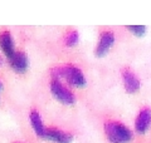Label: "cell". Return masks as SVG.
<instances>
[{
    "mask_svg": "<svg viewBox=\"0 0 151 143\" xmlns=\"http://www.w3.org/2000/svg\"><path fill=\"white\" fill-rule=\"evenodd\" d=\"M52 79H58L64 78L67 83L73 85L76 88H83L86 85V77H84L83 72L78 68L77 65L73 64H64L58 65L50 69Z\"/></svg>",
    "mask_w": 151,
    "mask_h": 143,
    "instance_id": "cell-1",
    "label": "cell"
},
{
    "mask_svg": "<svg viewBox=\"0 0 151 143\" xmlns=\"http://www.w3.org/2000/svg\"><path fill=\"white\" fill-rule=\"evenodd\" d=\"M105 133L111 143H129L132 139L131 129L117 121H107L105 123Z\"/></svg>",
    "mask_w": 151,
    "mask_h": 143,
    "instance_id": "cell-2",
    "label": "cell"
},
{
    "mask_svg": "<svg viewBox=\"0 0 151 143\" xmlns=\"http://www.w3.org/2000/svg\"><path fill=\"white\" fill-rule=\"evenodd\" d=\"M50 92L54 95L55 99H58L60 103L65 106H72L76 102V97L68 87L60 82L58 79H52L50 80Z\"/></svg>",
    "mask_w": 151,
    "mask_h": 143,
    "instance_id": "cell-3",
    "label": "cell"
},
{
    "mask_svg": "<svg viewBox=\"0 0 151 143\" xmlns=\"http://www.w3.org/2000/svg\"><path fill=\"white\" fill-rule=\"evenodd\" d=\"M9 60V64H10L12 69L17 73L22 74V73H25L28 70V66H29V59H28V55L25 51H22V50H17L14 51V54L8 58Z\"/></svg>",
    "mask_w": 151,
    "mask_h": 143,
    "instance_id": "cell-4",
    "label": "cell"
},
{
    "mask_svg": "<svg viewBox=\"0 0 151 143\" xmlns=\"http://www.w3.org/2000/svg\"><path fill=\"white\" fill-rule=\"evenodd\" d=\"M115 43V34L111 30H105L101 33L100 35V40L94 50V54L97 56H103L108 53V50L111 49V46Z\"/></svg>",
    "mask_w": 151,
    "mask_h": 143,
    "instance_id": "cell-5",
    "label": "cell"
},
{
    "mask_svg": "<svg viewBox=\"0 0 151 143\" xmlns=\"http://www.w3.org/2000/svg\"><path fill=\"white\" fill-rule=\"evenodd\" d=\"M122 74V80H124V85H125V89L127 93H136L137 90L140 89V79L137 78L134 72H132L130 68H124L121 72Z\"/></svg>",
    "mask_w": 151,
    "mask_h": 143,
    "instance_id": "cell-6",
    "label": "cell"
},
{
    "mask_svg": "<svg viewBox=\"0 0 151 143\" xmlns=\"http://www.w3.org/2000/svg\"><path fill=\"white\" fill-rule=\"evenodd\" d=\"M44 138L54 143H72L73 141V136L70 133L60 131L57 127H47Z\"/></svg>",
    "mask_w": 151,
    "mask_h": 143,
    "instance_id": "cell-7",
    "label": "cell"
},
{
    "mask_svg": "<svg viewBox=\"0 0 151 143\" xmlns=\"http://www.w3.org/2000/svg\"><path fill=\"white\" fill-rule=\"evenodd\" d=\"M151 124V109L149 107H144L139 112L135 121V128L139 134H144L147 132Z\"/></svg>",
    "mask_w": 151,
    "mask_h": 143,
    "instance_id": "cell-8",
    "label": "cell"
},
{
    "mask_svg": "<svg viewBox=\"0 0 151 143\" xmlns=\"http://www.w3.org/2000/svg\"><path fill=\"white\" fill-rule=\"evenodd\" d=\"M0 49H1L3 54L6 56V58H10L15 51V45H14V40H13V35L12 33L3 29L0 31Z\"/></svg>",
    "mask_w": 151,
    "mask_h": 143,
    "instance_id": "cell-9",
    "label": "cell"
},
{
    "mask_svg": "<svg viewBox=\"0 0 151 143\" xmlns=\"http://www.w3.org/2000/svg\"><path fill=\"white\" fill-rule=\"evenodd\" d=\"M29 121H30V124L33 131L35 132V134L40 138H44L45 137V129L47 127L44 126L43 121H42V117H40V113L37 111V109H32L30 113H29Z\"/></svg>",
    "mask_w": 151,
    "mask_h": 143,
    "instance_id": "cell-10",
    "label": "cell"
},
{
    "mask_svg": "<svg viewBox=\"0 0 151 143\" xmlns=\"http://www.w3.org/2000/svg\"><path fill=\"white\" fill-rule=\"evenodd\" d=\"M78 31L77 30H69L64 35V43L67 46H73L78 43Z\"/></svg>",
    "mask_w": 151,
    "mask_h": 143,
    "instance_id": "cell-11",
    "label": "cell"
},
{
    "mask_svg": "<svg viewBox=\"0 0 151 143\" xmlns=\"http://www.w3.org/2000/svg\"><path fill=\"white\" fill-rule=\"evenodd\" d=\"M127 29L136 36H142L146 33V28L144 25H130V26H127Z\"/></svg>",
    "mask_w": 151,
    "mask_h": 143,
    "instance_id": "cell-12",
    "label": "cell"
},
{
    "mask_svg": "<svg viewBox=\"0 0 151 143\" xmlns=\"http://www.w3.org/2000/svg\"><path fill=\"white\" fill-rule=\"evenodd\" d=\"M1 65H3V56L0 55V66H1Z\"/></svg>",
    "mask_w": 151,
    "mask_h": 143,
    "instance_id": "cell-13",
    "label": "cell"
},
{
    "mask_svg": "<svg viewBox=\"0 0 151 143\" xmlns=\"http://www.w3.org/2000/svg\"><path fill=\"white\" fill-rule=\"evenodd\" d=\"M1 89H3V83L0 82V92H1Z\"/></svg>",
    "mask_w": 151,
    "mask_h": 143,
    "instance_id": "cell-14",
    "label": "cell"
},
{
    "mask_svg": "<svg viewBox=\"0 0 151 143\" xmlns=\"http://www.w3.org/2000/svg\"><path fill=\"white\" fill-rule=\"evenodd\" d=\"M14 143H19V142H14Z\"/></svg>",
    "mask_w": 151,
    "mask_h": 143,
    "instance_id": "cell-15",
    "label": "cell"
}]
</instances>
